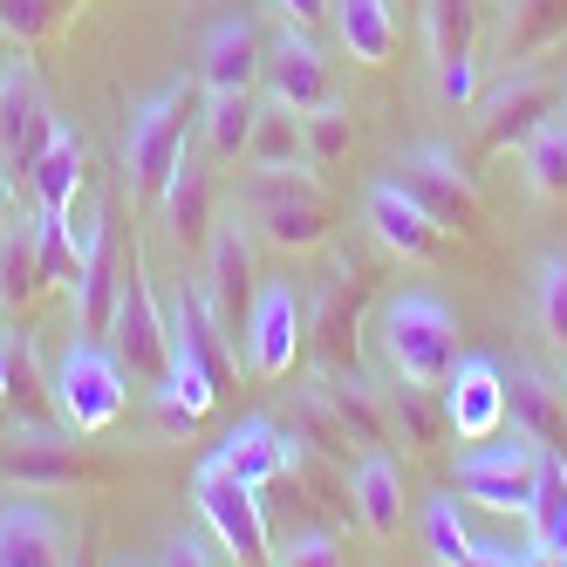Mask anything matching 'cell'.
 I'll use <instances>...</instances> for the list:
<instances>
[{"label": "cell", "instance_id": "cell-1", "mask_svg": "<svg viewBox=\"0 0 567 567\" xmlns=\"http://www.w3.org/2000/svg\"><path fill=\"white\" fill-rule=\"evenodd\" d=\"M377 349L390 362L396 383H417V390H444V377H452L458 362V315L444 308L437 295L424 288H403L377 308Z\"/></svg>", "mask_w": 567, "mask_h": 567}, {"label": "cell", "instance_id": "cell-2", "mask_svg": "<svg viewBox=\"0 0 567 567\" xmlns=\"http://www.w3.org/2000/svg\"><path fill=\"white\" fill-rule=\"evenodd\" d=\"M49 396H55V424H62L69 437L110 431L116 417H124V403H131L124 355H116L103 336H83V329H75L69 349L55 355V370H49Z\"/></svg>", "mask_w": 567, "mask_h": 567}, {"label": "cell", "instance_id": "cell-3", "mask_svg": "<svg viewBox=\"0 0 567 567\" xmlns=\"http://www.w3.org/2000/svg\"><path fill=\"white\" fill-rule=\"evenodd\" d=\"M239 213L280 254H321L336 233V206L308 165L301 172H247L239 178Z\"/></svg>", "mask_w": 567, "mask_h": 567}, {"label": "cell", "instance_id": "cell-4", "mask_svg": "<svg viewBox=\"0 0 567 567\" xmlns=\"http://www.w3.org/2000/svg\"><path fill=\"white\" fill-rule=\"evenodd\" d=\"M540 465H547V444H534L519 424L513 431H493L458 452V493L485 513H513L526 519L540 499Z\"/></svg>", "mask_w": 567, "mask_h": 567}, {"label": "cell", "instance_id": "cell-5", "mask_svg": "<svg viewBox=\"0 0 567 567\" xmlns=\"http://www.w3.org/2000/svg\"><path fill=\"white\" fill-rule=\"evenodd\" d=\"M192 103L198 83H165L157 96H144L124 124V185L137 198H157L172 178V165L185 157V131H192Z\"/></svg>", "mask_w": 567, "mask_h": 567}, {"label": "cell", "instance_id": "cell-6", "mask_svg": "<svg viewBox=\"0 0 567 567\" xmlns=\"http://www.w3.org/2000/svg\"><path fill=\"white\" fill-rule=\"evenodd\" d=\"M308 342V308L295 295V280H254L247 321H239V355H247V377L280 383L295 370V355Z\"/></svg>", "mask_w": 567, "mask_h": 567}, {"label": "cell", "instance_id": "cell-7", "mask_svg": "<svg viewBox=\"0 0 567 567\" xmlns=\"http://www.w3.org/2000/svg\"><path fill=\"white\" fill-rule=\"evenodd\" d=\"M192 499H198L206 534H213L233 560H267V554H274V540H267V513H260V485L219 472L213 458H198V472H192Z\"/></svg>", "mask_w": 567, "mask_h": 567}, {"label": "cell", "instance_id": "cell-8", "mask_svg": "<svg viewBox=\"0 0 567 567\" xmlns=\"http://www.w3.org/2000/svg\"><path fill=\"white\" fill-rule=\"evenodd\" d=\"M110 349L124 355V370L137 377H165V349H172V321H165V301L151 288V260L144 247H131V274L116 288V315H110Z\"/></svg>", "mask_w": 567, "mask_h": 567}, {"label": "cell", "instance_id": "cell-9", "mask_svg": "<svg viewBox=\"0 0 567 567\" xmlns=\"http://www.w3.org/2000/svg\"><path fill=\"white\" fill-rule=\"evenodd\" d=\"M254 219L239 213V198H233V213L213 219L206 233V267H198V295H206V308L219 315V329L239 342V308L254 301Z\"/></svg>", "mask_w": 567, "mask_h": 567}, {"label": "cell", "instance_id": "cell-10", "mask_svg": "<svg viewBox=\"0 0 567 567\" xmlns=\"http://www.w3.org/2000/svg\"><path fill=\"white\" fill-rule=\"evenodd\" d=\"M390 178L411 192L444 233H472V226H478V178L458 165V151H444V144H411V151L390 165Z\"/></svg>", "mask_w": 567, "mask_h": 567}, {"label": "cell", "instance_id": "cell-11", "mask_svg": "<svg viewBox=\"0 0 567 567\" xmlns=\"http://www.w3.org/2000/svg\"><path fill=\"white\" fill-rule=\"evenodd\" d=\"M49 131H55V103L42 90V69L28 62V49H14L0 62V172L28 178V165H34V151L49 144Z\"/></svg>", "mask_w": 567, "mask_h": 567}, {"label": "cell", "instance_id": "cell-12", "mask_svg": "<svg viewBox=\"0 0 567 567\" xmlns=\"http://www.w3.org/2000/svg\"><path fill=\"white\" fill-rule=\"evenodd\" d=\"M260 83H267V103H288V110H321V103H336V69L329 55L315 49V34L308 21H288L267 42V62H260Z\"/></svg>", "mask_w": 567, "mask_h": 567}, {"label": "cell", "instance_id": "cell-13", "mask_svg": "<svg viewBox=\"0 0 567 567\" xmlns=\"http://www.w3.org/2000/svg\"><path fill=\"white\" fill-rule=\"evenodd\" d=\"M437 411H444V431L465 437V444L506 431V370L493 355H458L444 390H437Z\"/></svg>", "mask_w": 567, "mask_h": 567}, {"label": "cell", "instance_id": "cell-14", "mask_svg": "<svg viewBox=\"0 0 567 567\" xmlns=\"http://www.w3.org/2000/svg\"><path fill=\"white\" fill-rule=\"evenodd\" d=\"M472 110H478V137H485V151H519L526 131H534L540 116L554 110V90H547V75H540L534 62H519V69L499 75V90L478 96Z\"/></svg>", "mask_w": 567, "mask_h": 567}, {"label": "cell", "instance_id": "cell-15", "mask_svg": "<svg viewBox=\"0 0 567 567\" xmlns=\"http://www.w3.org/2000/svg\"><path fill=\"white\" fill-rule=\"evenodd\" d=\"M362 219H370L377 247L396 254V260H431V254H437V239H444V226H437V219H431L396 178H377L370 192H362Z\"/></svg>", "mask_w": 567, "mask_h": 567}, {"label": "cell", "instance_id": "cell-16", "mask_svg": "<svg viewBox=\"0 0 567 567\" xmlns=\"http://www.w3.org/2000/svg\"><path fill=\"white\" fill-rule=\"evenodd\" d=\"M260 62H267V42L247 14H219L198 42V90L219 96V90H254L260 83Z\"/></svg>", "mask_w": 567, "mask_h": 567}, {"label": "cell", "instance_id": "cell-17", "mask_svg": "<svg viewBox=\"0 0 567 567\" xmlns=\"http://www.w3.org/2000/svg\"><path fill=\"white\" fill-rule=\"evenodd\" d=\"M83 165H90V151H83V131H75V124H62V116H55L49 144L34 151V165H28V192H34V206H42V219H49V226H69L75 198H83Z\"/></svg>", "mask_w": 567, "mask_h": 567}, {"label": "cell", "instance_id": "cell-18", "mask_svg": "<svg viewBox=\"0 0 567 567\" xmlns=\"http://www.w3.org/2000/svg\"><path fill=\"white\" fill-rule=\"evenodd\" d=\"M69 526L42 506V499H8L0 506V567H69Z\"/></svg>", "mask_w": 567, "mask_h": 567}, {"label": "cell", "instance_id": "cell-19", "mask_svg": "<svg viewBox=\"0 0 567 567\" xmlns=\"http://www.w3.org/2000/svg\"><path fill=\"white\" fill-rule=\"evenodd\" d=\"M157 206H165V226L185 254H206V233H213V157L206 151H192L172 165L165 192H157Z\"/></svg>", "mask_w": 567, "mask_h": 567}, {"label": "cell", "instance_id": "cell-20", "mask_svg": "<svg viewBox=\"0 0 567 567\" xmlns=\"http://www.w3.org/2000/svg\"><path fill=\"white\" fill-rule=\"evenodd\" d=\"M0 478L8 485H69L75 458H69V431L49 417H21L0 444Z\"/></svg>", "mask_w": 567, "mask_h": 567}, {"label": "cell", "instance_id": "cell-21", "mask_svg": "<svg viewBox=\"0 0 567 567\" xmlns=\"http://www.w3.org/2000/svg\"><path fill=\"white\" fill-rule=\"evenodd\" d=\"M349 506H355V519H362V534H370V540H396L403 534V472H396V458L383 452V444L355 452V465H349Z\"/></svg>", "mask_w": 567, "mask_h": 567}, {"label": "cell", "instance_id": "cell-22", "mask_svg": "<svg viewBox=\"0 0 567 567\" xmlns=\"http://www.w3.org/2000/svg\"><path fill=\"white\" fill-rule=\"evenodd\" d=\"M206 458L219 472H233V478H247V485L267 493L274 478H288V431H280L274 417H247V424H233Z\"/></svg>", "mask_w": 567, "mask_h": 567}, {"label": "cell", "instance_id": "cell-23", "mask_svg": "<svg viewBox=\"0 0 567 567\" xmlns=\"http://www.w3.org/2000/svg\"><path fill=\"white\" fill-rule=\"evenodd\" d=\"M329 28L349 62H362V69L396 62V0H329Z\"/></svg>", "mask_w": 567, "mask_h": 567}, {"label": "cell", "instance_id": "cell-24", "mask_svg": "<svg viewBox=\"0 0 567 567\" xmlns=\"http://www.w3.org/2000/svg\"><path fill=\"white\" fill-rule=\"evenodd\" d=\"M506 417L534 437V444H547V452H567V403H560V383L540 377L534 362H513V370H506Z\"/></svg>", "mask_w": 567, "mask_h": 567}, {"label": "cell", "instance_id": "cell-25", "mask_svg": "<svg viewBox=\"0 0 567 567\" xmlns=\"http://www.w3.org/2000/svg\"><path fill=\"white\" fill-rule=\"evenodd\" d=\"M49 288V247H42V206L14 213L0 233V301H28Z\"/></svg>", "mask_w": 567, "mask_h": 567}, {"label": "cell", "instance_id": "cell-26", "mask_svg": "<svg viewBox=\"0 0 567 567\" xmlns=\"http://www.w3.org/2000/svg\"><path fill=\"white\" fill-rule=\"evenodd\" d=\"M519 172H526V192L540 198V206H554V198H567V110L554 103L534 131H526V144L513 151Z\"/></svg>", "mask_w": 567, "mask_h": 567}, {"label": "cell", "instance_id": "cell-27", "mask_svg": "<svg viewBox=\"0 0 567 567\" xmlns=\"http://www.w3.org/2000/svg\"><path fill=\"white\" fill-rule=\"evenodd\" d=\"M301 165H308L301 110L260 103V110H254V137H247V172H301ZM308 172H315V165H308Z\"/></svg>", "mask_w": 567, "mask_h": 567}, {"label": "cell", "instance_id": "cell-28", "mask_svg": "<svg viewBox=\"0 0 567 567\" xmlns=\"http://www.w3.org/2000/svg\"><path fill=\"white\" fill-rule=\"evenodd\" d=\"M254 90H219L206 96V116H198V144H206L213 165H247V137H254Z\"/></svg>", "mask_w": 567, "mask_h": 567}, {"label": "cell", "instance_id": "cell-29", "mask_svg": "<svg viewBox=\"0 0 567 567\" xmlns=\"http://www.w3.org/2000/svg\"><path fill=\"white\" fill-rule=\"evenodd\" d=\"M321 396H329V411H336V424L349 431V444L355 452H370V444H390V411L377 403V390L362 383V377H321Z\"/></svg>", "mask_w": 567, "mask_h": 567}, {"label": "cell", "instance_id": "cell-30", "mask_svg": "<svg viewBox=\"0 0 567 567\" xmlns=\"http://www.w3.org/2000/svg\"><path fill=\"white\" fill-rule=\"evenodd\" d=\"M116 288H124V280H116V254H110V239H103V247L75 267V280H69V295H75V329H83V336H110Z\"/></svg>", "mask_w": 567, "mask_h": 567}, {"label": "cell", "instance_id": "cell-31", "mask_svg": "<svg viewBox=\"0 0 567 567\" xmlns=\"http://www.w3.org/2000/svg\"><path fill=\"white\" fill-rule=\"evenodd\" d=\"M534 554L540 560H567V452H547L540 465V499H534Z\"/></svg>", "mask_w": 567, "mask_h": 567}, {"label": "cell", "instance_id": "cell-32", "mask_svg": "<svg viewBox=\"0 0 567 567\" xmlns=\"http://www.w3.org/2000/svg\"><path fill=\"white\" fill-rule=\"evenodd\" d=\"M560 34H567V0H506V55L513 62H534Z\"/></svg>", "mask_w": 567, "mask_h": 567}, {"label": "cell", "instance_id": "cell-33", "mask_svg": "<svg viewBox=\"0 0 567 567\" xmlns=\"http://www.w3.org/2000/svg\"><path fill=\"white\" fill-rule=\"evenodd\" d=\"M424 42H431V62L478 55V8L472 0H424Z\"/></svg>", "mask_w": 567, "mask_h": 567}, {"label": "cell", "instance_id": "cell-34", "mask_svg": "<svg viewBox=\"0 0 567 567\" xmlns=\"http://www.w3.org/2000/svg\"><path fill=\"white\" fill-rule=\"evenodd\" d=\"M424 547H431V560H444V567H472V526H465V513H458V499L452 493H431L424 499Z\"/></svg>", "mask_w": 567, "mask_h": 567}, {"label": "cell", "instance_id": "cell-35", "mask_svg": "<svg viewBox=\"0 0 567 567\" xmlns=\"http://www.w3.org/2000/svg\"><path fill=\"white\" fill-rule=\"evenodd\" d=\"M534 329L567 349V254H540L534 260Z\"/></svg>", "mask_w": 567, "mask_h": 567}, {"label": "cell", "instance_id": "cell-36", "mask_svg": "<svg viewBox=\"0 0 567 567\" xmlns=\"http://www.w3.org/2000/svg\"><path fill=\"white\" fill-rule=\"evenodd\" d=\"M69 8H75V0H0V42H14V49L49 42Z\"/></svg>", "mask_w": 567, "mask_h": 567}, {"label": "cell", "instance_id": "cell-37", "mask_svg": "<svg viewBox=\"0 0 567 567\" xmlns=\"http://www.w3.org/2000/svg\"><path fill=\"white\" fill-rule=\"evenodd\" d=\"M301 137H308V165H315V172H329L336 157L349 151V137H355V131H349V110H342V103L308 110V116H301Z\"/></svg>", "mask_w": 567, "mask_h": 567}, {"label": "cell", "instance_id": "cell-38", "mask_svg": "<svg viewBox=\"0 0 567 567\" xmlns=\"http://www.w3.org/2000/svg\"><path fill=\"white\" fill-rule=\"evenodd\" d=\"M437 390H417V383H396V403H390V431H403L411 444H431L437 437V403H431Z\"/></svg>", "mask_w": 567, "mask_h": 567}, {"label": "cell", "instance_id": "cell-39", "mask_svg": "<svg viewBox=\"0 0 567 567\" xmlns=\"http://www.w3.org/2000/svg\"><path fill=\"white\" fill-rule=\"evenodd\" d=\"M267 560H280V567H336V560H342V540L315 526V534H288Z\"/></svg>", "mask_w": 567, "mask_h": 567}, {"label": "cell", "instance_id": "cell-40", "mask_svg": "<svg viewBox=\"0 0 567 567\" xmlns=\"http://www.w3.org/2000/svg\"><path fill=\"white\" fill-rule=\"evenodd\" d=\"M437 96L452 103V110H472V103H478V55L437 62Z\"/></svg>", "mask_w": 567, "mask_h": 567}, {"label": "cell", "instance_id": "cell-41", "mask_svg": "<svg viewBox=\"0 0 567 567\" xmlns=\"http://www.w3.org/2000/svg\"><path fill=\"white\" fill-rule=\"evenodd\" d=\"M226 547L219 540H206V534H172L165 540V554H157V560H185V567H213Z\"/></svg>", "mask_w": 567, "mask_h": 567}, {"label": "cell", "instance_id": "cell-42", "mask_svg": "<svg viewBox=\"0 0 567 567\" xmlns=\"http://www.w3.org/2000/svg\"><path fill=\"white\" fill-rule=\"evenodd\" d=\"M274 8H280V21H321L329 0H274Z\"/></svg>", "mask_w": 567, "mask_h": 567}, {"label": "cell", "instance_id": "cell-43", "mask_svg": "<svg viewBox=\"0 0 567 567\" xmlns=\"http://www.w3.org/2000/svg\"><path fill=\"white\" fill-rule=\"evenodd\" d=\"M8 219H14V178L0 172V233H8Z\"/></svg>", "mask_w": 567, "mask_h": 567}, {"label": "cell", "instance_id": "cell-44", "mask_svg": "<svg viewBox=\"0 0 567 567\" xmlns=\"http://www.w3.org/2000/svg\"><path fill=\"white\" fill-rule=\"evenodd\" d=\"M0 342H8V301H0Z\"/></svg>", "mask_w": 567, "mask_h": 567}, {"label": "cell", "instance_id": "cell-45", "mask_svg": "<svg viewBox=\"0 0 567 567\" xmlns=\"http://www.w3.org/2000/svg\"><path fill=\"white\" fill-rule=\"evenodd\" d=\"M554 103H560V110H567V75H560V90H554Z\"/></svg>", "mask_w": 567, "mask_h": 567}, {"label": "cell", "instance_id": "cell-46", "mask_svg": "<svg viewBox=\"0 0 567 567\" xmlns=\"http://www.w3.org/2000/svg\"><path fill=\"white\" fill-rule=\"evenodd\" d=\"M499 8H506V0H499Z\"/></svg>", "mask_w": 567, "mask_h": 567}]
</instances>
